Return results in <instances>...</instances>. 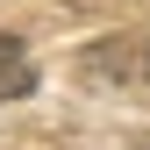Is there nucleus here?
Here are the masks:
<instances>
[{"instance_id": "1", "label": "nucleus", "mask_w": 150, "mask_h": 150, "mask_svg": "<svg viewBox=\"0 0 150 150\" xmlns=\"http://www.w3.org/2000/svg\"><path fill=\"white\" fill-rule=\"evenodd\" d=\"M29 86H36V64H29V50L14 43V36H0V100H22Z\"/></svg>"}]
</instances>
